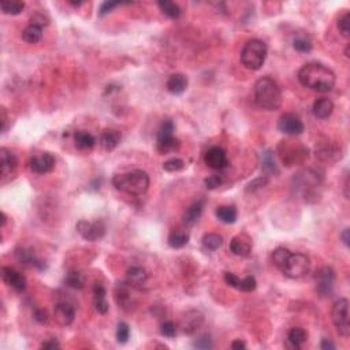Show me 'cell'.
I'll return each instance as SVG.
<instances>
[{
	"label": "cell",
	"mask_w": 350,
	"mask_h": 350,
	"mask_svg": "<svg viewBox=\"0 0 350 350\" xmlns=\"http://www.w3.org/2000/svg\"><path fill=\"white\" fill-rule=\"evenodd\" d=\"M77 231L85 241L95 242L106 235V225L102 221L88 222L82 219L77 223Z\"/></svg>",
	"instance_id": "cell-8"
},
{
	"label": "cell",
	"mask_w": 350,
	"mask_h": 350,
	"mask_svg": "<svg viewBox=\"0 0 350 350\" xmlns=\"http://www.w3.org/2000/svg\"><path fill=\"white\" fill-rule=\"evenodd\" d=\"M188 77L182 73H175L168 77L166 83L167 91L172 95H182L188 88Z\"/></svg>",
	"instance_id": "cell-20"
},
{
	"label": "cell",
	"mask_w": 350,
	"mask_h": 350,
	"mask_svg": "<svg viewBox=\"0 0 350 350\" xmlns=\"http://www.w3.org/2000/svg\"><path fill=\"white\" fill-rule=\"evenodd\" d=\"M291 252L287 248L279 246V248L275 249V250H274V253H272V261H274V264L281 270L282 266L285 264L286 258L289 257V254Z\"/></svg>",
	"instance_id": "cell-38"
},
{
	"label": "cell",
	"mask_w": 350,
	"mask_h": 350,
	"mask_svg": "<svg viewBox=\"0 0 350 350\" xmlns=\"http://www.w3.org/2000/svg\"><path fill=\"white\" fill-rule=\"evenodd\" d=\"M184 167L185 161L180 157H172V159H168L163 163V170L167 171V172H177V171L184 170Z\"/></svg>",
	"instance_id": "cell-39"
},
{
	"label": "cell",
	"mask_w": 350,
	"mask_h": 350,
	"mask_svg": "<svg viewBox=\"0 0 350 350\" xmlns=\"http://www.w3.org/2000/svg\"><path fill=\"white\" fill-rule=\"evenodd\" d=\"M267 44L258 38L249 40L241 51V63L249 70H260L267 58Z\"/></svg>",
	"instance_id": "cell-4"
},
{
	"label": "cell",
	"mask_w": 350,
	"mask_h": 350,
	"mask_svg": "<svg viewBox=\"0 0 350 350\" xmlns=\"http://www.w3.org/2000/svg\"><path fill=\"white\" fill-rule=\"evenodd\" d=\"M74 318H75V308L70 302L60 301V302H58L55 305L54 319H55V322L59 326H63V327L70 326L74 322Z\"/></svg>",
	"instance_id": "cell-14"
},
{
	"label": "cell",
	"mask_w": 350,
	"mask_h": 350,
	"mask_svg": "<svg viewBox=\"0 0 350 350\" xmlns=\"http://www.w3.org/2000/svg\"><path fill=\"white\" fill-rule=\"evenodd\" d=\"M312 111H314V115L316 118L326 119V118L331 115L332 111H334V103L330 99H327V97H320V99H318L314 103Z\"/></svg>",
	"instance_id": "cell-22"
},
{
	"label": "cell",
	"mask_w": 350,
	"mask_h": 350,
	"mask_svg": "<svg viewBox=\"0 0 350 350\" xmlns=\"http://www.w3.org/2000/svg\"><path fill=\"white\" fill-rule=\"evenodd\" d=\"M298 81L302 86L318 91V92H330L335 85V74L327 66L312 62L307 63L298 71Z\"/></svg>",
	"instance_id": "cell-1"
},
{
	"label": "cell",
	"mask_w": 350,
	"mask_h": 350,
	"mask_svg": "<svg viewBox=\"0 0 350 350\" xmlns=\"http://www.w3.org/2000/svg\"><path fill=\"white\" fill-rule=\"evenodd\" d=\"M74 144L81 151H89V149H92L95 147L96 140H95V137L91 133L83 132V130H78L75 133V136H74Z\"/></svg>",
	"instance_id": "cell-26"
},
{
	"label": "cell",
	"mask_w": 350,
	"mask_h": 350,
	"mask_svg": "<svg viewBox=\"0 0 350 350\" xmlns=\"http://www.w3.org/2000/svg\"><path fill=\"white\" fill-rule=\"evenodd\" d=\"M33 318H34V320H36L37 323H40V324H47L48 320H50V316H48V314H47V311H44L42 308L34 309V312H33Z\"/></svg>",
	"instance_id": "cell-50"
},
{
	"label": "cell",
	"mask_w": 350,
	"mask_h": 350,
	"mask_svg": "<svg viewBox=\"0 0 350 350\" xmlns=\"http://www.w3.org/2000/svg\"><path fill=\"white\" fill-rule=\"evenodd\" d=\"M205 164L212 170H223L229 166V159L225 149L221 147H212L205 152L204 156Z\"/></svg>",
	"instance_id": "cell-12"
},
{
	"label": "cell",
	"mask_w": 350,
	"mask_h": 350,
	"mask_svg": "<svg viewBox=\"0 0 350 350\" xmlns=\"http://www.w3.org/2000/svg\"><path fill=\"white\" fill-rule=\"evenodd\" d=\"M2 278H3V281L7 285L11 286L17 291H23L26 289V285H28L26 283V278L23 277L21 272L11 267L2 268Z\"/></svg>",
	"instance_id": "cell-16"
},
{
	"label": "cell",
	"mask_w": 350,
	"mask_h": 350,
	"mask_svg": "<svg viewBox=\"0 0 350 350\" xmlns=\"http://www.w3.org/2000/svg\"><path fill=\"white\" fill-rule=\"evenodd\" d=\"M231 253L240 257H248L252 252V240L248 234H238L230 241Z\"/></svg>",
	"instance_id": "cell-17"
},
{
	"label": "cell",
	"mask_w": 350,
	"mask_h": 350,
	"mask_svg": "<svg viewBox=\"0 0 350 350\" xmlns=\"http://www.w3.org/2000/svg\"><path fill=\"white\" fill-rule=\"evenodd\" d=\"M127 286H118V289H116L115 291L116 302H118V305L122 307V308H127V307H130V304H132V295H130L129 287H127Z\"/></svg>",
	"instance_id": "cell-35"
},
{
	"label": "cell",
	"mask_w": 350,
	"mask_h": 350,
	"mask_svg": "<svg viewBox=\"0 0 350 350\" xmlns=\"http://www.w3.org/2000/svg\"><path fill=\"white\" fill-rule=\"evenodd\" d=\"M261 167L262 170L268 172V174H278V166L275 163V159H274V153L272 151H267V152L262 153L261 156Z\"/></svg>",
	"instance_id": "cell-36"
},
{
	"label": "cell",
	"mask_w": 350,
	"mask_h": 350,
	"mask_svg": "<svg viewBox=\"0 0 350 350\" xmlns=\"http://www.w3.org/2000/svg\"><path fill=\"white\" fill-rule=\"evenodd\" d=\"M334 281H335V272L331 267L320 268L315 275L316 291L322 297H327L328 294H331L332 287H334Z\"/></svg>",
	"instance_id": "cell-9"
},
{
	"label": "cell",
	"mask_w": 350,
	"mask_h": 350,
	"mask_svg": "<svg viewBox=\"0 0 350 350\" xmlns=\"http://www.w3.org/2000/svg\"><path fill=\"white\" fill-rule=\"evenodd\" d=\"M70 5H73V6H81V5H82V3H81V2H77V3H75V2H70Z\"/></svg>",
	"instance_id": "cell-59"
},
{
	"label": "cell",
	"mask_w": 350,
	"mask_h": 350,
	"mask_svg": "<svg viewBox=\"0 0 350 350\" xmlns=\"http://www.w3.org/2000/svg\"><path fill=\"white\" fill-rule=\"evenodd\" d=\"M6 222H7V216H6L5 212H2V227L6 226Z\"/></svg>",
	"instance_id": "cell-58"
},
{
	"label": "cell",
	"mask_w": 350,
	"mask_h": 350,
	"mask_svg": "<svg viewBox=\"0 0 350 350\" xmlns=\"http://www.w3.org/2000/svg\"><path fill=\"white\" fill-rule=\"evenodd\" d=\"M59 347L60 343L56 341L55 338H51V339H48V341L42 342L41 345V349H59Z\"/></svg>",
	"instance_id": "cell-53"
},
{
	"label": "cell",
	"mask_w": 350,
	"mask_h": 350,
	"mask_svg": "<svg viewBox=\"0 0 350 350\" xmlns=\"http://www.w3.org/2000/svg\"><path fill=\"white\" fill-rule=\"evenodd\" d=\"M188 242H189V234L185 230H181V229L172 230L168 235V245L171 248L181 249L186 246Z\"/></svg>",
	"instance_id": "cell-28"
},
{
	"label": "cell",
	"mask_w": 350,
	"mask_h": 350,
	"mask_svg": "<svg viewBox=\"0 0 350 350\" xmlns=\"http://www.w3.org/2000/svg\"><path fill=\"white\" fill-rule=\"evenodd\" d=\"M216 217L223 223L226 225H231L237 221V216H238V212H237V208L233 207V205H222L216 209Z\"/></svg>",
	"instance_id": "cell-29"
},
{
	"label": "cell",
	"mask_w": 350,
	"mask_h": 350,
	"mask_svg": "<svg viewBox=\"0 0 350 350\" xmlns=\"http://www.w3.org/2000/svg\"><path fill=\"white\" fill-rule=\"evenodd\" d=\"M293 47H294L295 51L307 54V52L312 51V41L307 37H297L293 41Z\"/></svg>",
	"instance_id": "cell-40"
},
{
	"label": "cell",
	"mask_w": 350,
	"mask_h": 350,
	"mask_svg": "<svg viewBox=\"0 0 350 350\" xmlns=\"http://www.w3.org/2000/svg\"><path fill=\"white\" fill-rule=\"evenodd\" d=\"M118 6H120L119 2H104V3L100 6V9H99V15L103 17V15L108 14V13H111V11L115 9V7H118Z\"/></svg>",
	"instance_id": "cell-51"
},
{
	"label": "cell",
	"mask_w": 350,
	"mask_h": 350,
	"mask_svg": "<svg viewBox=\"0 0 350 350\" xmlns=\"http://www.w3.org/2000/svg\"><path fill=\"white\" fill-rule=\"evenodd\" d=\"M48 23H50V18L47 17V15H44L42 13H37V14H34L30 18V23L29 25H33V26H37V28H46V26H48Z\"/></svg>",
	"instance_id": "cell-45"
},
{
	"label": "cell",
	"mask_w": 350,
	"mask_h": 350,
	"mask_svg": "<svg viewBox=\"0 0 350 350\" xmlns=\"http://www.w3.org/2000/svg\"><path fill=\"white\" fill-rule=\"evenodd\" d=\"M256 286H257V282H256V279L253 277H246L244 279H241L238 290L249 293V291H253L256 289Z\"/></svg>",
	"instance_id": "cell-46"
},
{
	"label": "cell",
	"mask_w": 350,
	"mask_h": 350,
	"mask_svg": "<svg viewBox=\"0 0 350 350\" xmlns=\"http://www.w3.org/2000/svg\"><path fill=\"white\" fill-rule=\"evenodd\" d=\"M345 55H346V56H347V58H349V46L346 47V51H345Z\"/></svg>",
	"instance_id": "cell-60"
},
{
	"label": "cell",
	"mask_w": 350,
	"mask_h": 350,
	"mask_svg": "<svg viewBox=\"0 0 350 350\" xmlns=\"http://www.w3.org/2000/svg\"><path fill=\"white\" fill-rule=\"evenodd\" d=\"M2 11L7 15H18L25 9V3L21 0H5L0 3Z\"/></svg>",
	"instance_id": "cell-33"
},
{
	"label": "cell",
	"mask_w": 350,
	"mask_h": 350,
	"mask_svg": "<svg viewBox=\"0 0 350 350\" xmlns=\"http://www.w3.org/2000/svg\"><path fill=\"white\" fill-rule=\"evenodd\" d=\"M194 347L204 350L212 349V347H213V343H212L211 336L208 335V334H204V335L198 336L197 339L194 341Z\"/></svg>",
	"instance_id": "cell-44"
},
{
	"label": "cell",
	"mask_w": 350,
	"mask_h": 350,
	"mask_svg": "<svg viewBox=\"0 0 350 350\" xmlns=\"http://www.w3.org/2000/svg\"><path fill=\"white\" fill-rule=\"evenodd\" d=\"M15 258L18 260L22 266L25 267L36 268L38 271H44L47 268V264L42 261L41 258H38L36 256V253L33 252L32 249L26 248H17L15 249Z\"/></svg>",
	"instance_id": "cell-13"
},
{
	"label": "cell",
	"mask_w": 350,
	"mask_h": 350,
	"mask_svg": "<svg viewBox=\"0 0 350 350\" xmlns=\"http://www.w3.org/2000/svg\"><path fill=\"white\" fill-rule=\"evenodd\" d=\"M130 338V327L127 323H119L118 328H116V341L119 343H126Z\"/></svg>",
	"instance_id": "cell-42"
},
{
	"label": "cell",
	"mask_w": 350,
	"mask_h": 350,
	"mask_svg": "<svg viewBox=\"0 0 350 350\" xmlns=\"http://www.w3.org/2000/svg\"><path fill=\"white\" fill-rule=\"evenodd\" d=\"M311 268V260L307 254L291 252L289 254V257L286 258L285 264L282 266L281 271L283 272V275L290 279H299L304 275H307Z\"/></svg>",
	"instance_id": "cell-6"
},
{
	"label": "cell",
	"mask_w": 350,
	"mask_h": 350,
	"mask_svg": "<svg viewBox=\"0 0 350 350\" xmlns=\"http://www.w3.org/2000/svg\"><path fill=\"white\" fill-rule=\"evenodd\" d=\"M278 129L289 136H298L304 132V123L294 114H283L278 122Z\"/></svg>",
	"instance_id": "cell-11"
},
{
	"label": "cell",
	"mask_w": 350,
	"mask_h": 350,
	"mask_svg": "<svg viewBox=\"0 0 350 350\" xmlns=\"http://www.w3.org/2000/svg\"><path fill=\"white\" fill-rule=\"evenodd\" d=\"M331 319L334 326L336 327L339 335H350V323H349V301L346 298L336 299L331 309Z\"/></svg>",
	"instance_id": "cell-7"
},
{
	"label": "cell",
	"mask_w": 350,
	"mask_h": 350,
	"mask_svg": "<svg viewBox=\"0 0 350 350\" xmlns=\"http://www.w3.org/2000/svg\"><path fill=\"white\" fill-rule=\"evenodd\" d=\"M157 151L163 155L167 153L177 152L181 148L180 139H177L175 136H170V137H160L157 139Z\"/></svg>",
	"instance_id": "cell-25"
},
{
	"label": "cell",
	"mask_w": 350,
	"mask_h": 350,
	"mask_svg": "<svg viewBox=\"0 0 350 350\" xmlns=\"http://www.w3.org/2000/svg\"><path fill=\"white\" fill-rule=\"evenodd\" d=\"M29 168L34 174H48L55 168V157L50 152L36 155L29 161Z\"/></svg>",
	"instance_id": "cell-10"
},
{
	"label": "cell",
	"mask_w": 350,
	"mask_h": 350,
	"mask_svg": "<svg viewBox=\"0 0 350 350\" xmlns=\"http://www.w3.org/2000/svg\"><path fill=\"white\" fill-rule=\"evenodd\" d=\"M7 127H9V116H7V111H6V108H2V132L6 133Z\"/></svg>",
	"instance_id": "cell-54"
},
{
	"label": "cell",
	"mask_w": 350,
	"mask_h": 350,
	"mask_svg": "<svg viewBox=\"0 0 350 350\" xmlns=\"http://www.w3.org/2000/svg\"><path fill=\"white\" fill-rule=\"evenodd\" d=\"M116 190L129 196H143L149 189V175L143 170H133L124 174H116L112 178Z\"/></svg>",
	"instance_id": "cell-2"
},
{
	"label": "cell",
	"mask_w": 350,
	"mask_h": 350,
	"mask_svg": "<svg viewBox=\"0 0 350 350\" xmlns=\"http://www.w3.org/2000/svg\"><path fill=\"white\" fill-rule=\"evenodd\" d=\"M175 126L171 120H164L163 123L160 124L159 127V132H157V139L160 137H170V136H174Z\"/></svg>",
	"instance_id": "cell-43"
},
{
	"label": "cell",
	"mask_w": 350,
	"mask_h": 350,
	"mask_svg": "<svg viewBox=\"0 0 350 350\" xmlns=\"http://www.w3.org/2000/svg\"><path fill=\"white\" fill-rule=\"evenodd\" d=\"M307 339H308V332L305 331L302 327H293L287 334V342L295 349H298L304 345Z\"/></svg>",
	"instance_id": "cell-27"
},
{
	"label": "cell",
	"mask_w": 350,
	"mask_h": 350,
	"mask_svg": "<svg viewBox=\"0 0 350 350\" xmlns=\"http://www.w3.org/2000/svg\"><path fill=\"white\" fill-rule=\"evenodd\" d=\"M320 347L323 350H328V349H335V345L332 343L330 339H323L322 343H320Z\"/></svg>",
	"instance_id": "cell-56"
},
{
	"label": "cell",
	"mask_w": 350,
	"mask_h": 350,
	"mask_svg": "<svg viewBox=\"0 0 350 350\" xmlns=\"http://www.w3.org/2000/svg\"><path fill=\"white\" fill-rule=\"evenodd\" d=\"M350 231L349 229H345L343 230V233L341 234V238H342V242L345 244V246H349V241H350Z\"/></svg>",
	"instance_id": "cell-57"
},
{
	"label": "cell",
	"mask_w": 350,
	"mask_h": 350,
	"mask_svg": "<svg viewBox=\"0 0 350 350\" xmlns=\"http://www.w3.org/2000/svg\"><path fill=\"white\" fill-rule=\"evenodd\" d=\"M66 286H69L71 289H75V290H81L85 287V283H86V278L83 275L82 272L79 271H70L65 278Z\"/></svg>",
	"instance_id": "cell-30"
},
{
	"label": "cell",
	"mask_w": 350,
	"mask_h": 350,
	"mask_svg": "<svg viewBox=\"0 0 350 350\" xmlns=\"http://www.w3.org/2000/svg\"><path fill=\"white\" fill-rule=\"evenodd\" d=\"M278 156L287 167L301 164L308 159V148L304 147L302 144L286 140L281 141L278 145Z\"/></svg>",
	"instance_id": "cell-5"
},
{
	"label": "cell",
	"mask_w": 350,
	"mask_h": 350,
	"mask_svg": "<svg viewBox=\"0 0 350 350\" xmlns=\"http://www.w3.org/2000/svg\"><path fill=\"white\" fill-rule=\"evenodd\" d=\"M160 334L167 338H172L177 334V326L172 322H164L160 326Z\"/></svg>",
	"instance_id": "cell-48"
},
{
	"label": "cell",
	"mask_w": 350,
	"mask_h": 350,
	"mask_svg": "<svg viewBox=\"0 0 350 350\" xmlns=\"http://www.w3.org/2000/svg\"><path fill=\"white\" fill-rule=\"evenodd\" d=\"M203 245L209 250H216L223 245V237L216 233H209L203 237Z\"/></svg>",
	"instance_id": "cell-37"
},
{
	"label": "cell",
	"mask_w": 350,
	"mask_h": 350,
	"mask_svg": "<svg viewBox=\"0 0 350 350\" xmlns=\"http://www.w3.org/2000/svg\"><path fill=\"white\" fill-rule=\"evenodd\" d=\"M159 9L164 15H167L168 18L171 19H177L180 18L182 11H181V7L174 2H168V0H161L157 3Z\"/></svg>",
	"instance_id": "cell-31"
},
{
	"label": "cell",
	"mask_w": 350,
	"mask_h": 350,
	"mask_svg": "<svg viewBox=\"0 0 350 350\" xmlns=\"http://www.w3.org/2000/svg\"><path fill=\"white\" fill-rule=\"evenodd\" d=\"M148 281V274L143 267L139 266H133L130 267L126 272V282L130 287H136V289H141Z\"/></svg>",
	"instance_id": "cell-18"
},
{
	"label": "cell",
	"mask_w": 350,
	"mask_h": 350,
	"mask_svg": "<svg viewBox=\"0 0 350 350\" xmlns=\"http://www.w3.org/2000/svg\"><path fill=\"white\" fill-rule=\"evenodd\" d=\"M17 167H18V159L14 153L9 151L7 148H0V168H2L3 182L14 174Z\"/></svg>",
	"instance_id": "cell-15"
},
{
	"label": "cell",
	"mask_w": 350,
	"mask_h": 350,
	"mask_svg": "<svg viewBox=\"0 0 350 350\" xmlns=\"http://www.w3.org/2000/svg\"><path fill=\"white\" fill-rule=\"evenodd\" d=\"M204 184H205V186H207V189L213 190V189H216V188H219V186L223 184V178H222V175H217V174L209 175L208 178H205Z\"/></svg>",
	"instance_id": "cell-47"
},
{
	"label": "cell",
	"mask_w": 350,
	"mask_h": 350,
	"mask_svg": "<svg viewBox=\"0 0 350 350\" xmlns=\"http://www.w3.org/2000/svg\"><path fill=\"white\" fill-rule=\"evenodd\" d=\"M316 155L322 160H335L338 157V148L332 145L331 143L320 144L319 148H316Z\"/></svg>",
	"instance_id": "cell-32"
},
{
	"label": "cell",
	"mask_w": 350,
	"mask_h": 350,
	"mask_svg": "<svg viewBox=\"0 0 350 350\" xmlns=\"http://www.w3.org/2000/svg\"><path fill=\"white\" fill-rule=\"evenodd\" d=\"M106 295V287L102 283H95V286H93V305L100 315H106L108 312V308H110Z\"/></svg>",
	"instance_id": "cell-19"
},
{
	"label": "cell",
	"mask_w": 350,
	"mask_h": 350,
	"mask_svg": "<svg viewBox=\"0 0 350 350\" xmlns=\"http://www.w3.org/2000/svg\"><path fill=\"white\" fill-rule=\"evenodd\" d=\"M225 282H226L229 286H231V287L238 289V287H240L241 279L237 277L235 274H233V272H226V274H225Z\"/></svg>",
	"instance_id": "cell-52"
},
{
	"label": "cell",
	"mask_w": 350,
	"mask_h": 350,
	"mask_svg": "<svg viewBox=\"0 0 350 350\" xmlns=\"http://www.w3.org/2000/svg\"><path fill=\"white\" fill-rule=\"evenodd\" d=\"M122 134L116 129H106L100 134V145L106 151H114L119 145Z\"/></svg>",
	"instance_id": "cell-21"
},
{
	"label": "cell",
	"mask_w": 350,
	"mask_h": 350,
	"mask_svg": "<svg viewBox=\"0 0 350 350\" xmlns=\"http://www.w3.org/2000/svg\"><path fill=\"white\" fill-rule=\"evenodd\" d=\"M204 211V201L203 200H198L196 203H193L190 205L184 213V223L186 226H193L198 222V219L201 217Z\"/></svg>",
	"instance_id": "cell-23"
},
{
	"label": "cell",
	"mask_w": 350,
	"mask_h": 350,
	"mask_svg": "<svg viewBox=\"0 0 350 350\" xmlns=\"http://www.w3.org/2000/svg\"><path fill=\"white\" fill-rule=\"evenodd\" d=\"M254 97L262 110L275 111L282 106L281 88L271 77H261L256 81Z\"/></svg>",
	"instance_id": "cell-3"
},
{
	"label": "cell",
	"mask_w": 350,
	"mask_h": 350,
	"mask_svg": "<svg viewBox=\"0 0 350 350\" xmlns=\"http://www.w3.org/2000/svg\"><path fill=\"white\" fill-rule=\"evenodd\" d=\"M245 347H246V343H245L244 341H241V339H235V341L231 343V349L241 350L245 349Z\"/></svg>",
	"instance_id": "cell-55"
},
{
	"label": "cell",
	"mask_w": 350,
	"mask_h": 350,
	"mask_svg": "<svg viewBox=\"0 0 350 350\" xmlns=\"http://www.w3.org/2000/svg\"><path fill=\"white\" fill-rule=\"evenodd\" d=\"M42 37V29L33 26V25H28L26 28L23 29L22 32V40L28 44H36L41 40Z\"/></svg>",
	"instance_id": "cell-34"
},
{
	"label": "cell",
	"mask_w": 350,
	"mask_h": 350,
	"mask_svg": "<svg viewBox=\"0 0 350 350\" xmlns=\"http://www.w3.org/2000/svg\"><path fill=\"white\" fill-rule=\"evenodd\" d=\"M338 29L345 38H349L350 36V14L345 13L338 19Z\"/></svg>",
	"instance_id": "cell-41"
},
{
	"label": "cell",
	"mask_w": 350,
	"mask_h": 350,
	"mask_svg": "<svg viewBox=\"0 0 350 350\" xmlns=\"http://www.w3.org/2000/svg\"><path fill=\"white\" fill-rule=\"evenodd\" d=\"M201 323H203V315L200 312H196V311H192V312H188L184 318L182 327H184V331L186 334H193V332L197 331L198 327L201 326Z\"/></svg>",
	"instance_id": "cell-24"
},
{
	"label": "cell",
	"mask_w": 350,
	"mask_h": 350,
	"mask_svg": "<svg viewBox=\"0 0 350 350\" xmlns=\"http://www.w3.org/2000/svg\"><path fill=\"white\" fill-rule=\"evenodd\" d=\"M267 184H268L267 177H260V178L252 181V182L248 185L246 192H256V190H258V189H262V188H264V186H266Z\"/></svg>",
	"instance_id": "cell-49"
}]
</instances>
